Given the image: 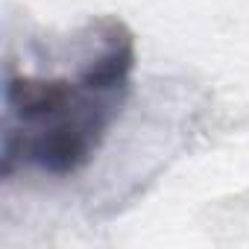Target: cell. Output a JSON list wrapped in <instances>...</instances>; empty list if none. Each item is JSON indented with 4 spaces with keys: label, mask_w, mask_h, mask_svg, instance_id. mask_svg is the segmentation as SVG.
<instances>
[{
    "label": "cell",
    "mask_w": 249,
    "mask_h": 249,
    "mask_svg": "<svg viewBox=\"0 0 249 249\" xmlns=\"http://www.w3.org/2000/svg\"><path fill=\"white\" fill-rule=\"evenodd\" d=\"M132 36L108 21L97 50L73 73L24 76L9 71L3 88V176L18 167L47 176L82 170L108 135L129 94Z\"/></svg>",
    "instance_id": "6da1fadb"
}]
</instances>
